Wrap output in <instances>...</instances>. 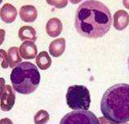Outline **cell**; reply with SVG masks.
<instances>
[{"instance_id":"6da1fadb","label":"cell","mask_w":129,"mask_h":124,"mask_svg":"<svg viewBox=\"0 0 129 124\" xmlns=\"http://www.w3.org/2000/svg\"><path fill=\"white\" fill-rule=\"evenodd\" d=\"M112 25L108 8L99 1H86L79 5L75 14V28L81 36L90 39L103 37Z\"/></svg>"},{"instance_id":"7a4b0ae2","label":"cell","mask_w":129,"mask_h":124,"mask_svg":"<svg viewBox=\"0 0 129 124\" xmlns=\"http://www.w3.org/2000/svg\"><path fill=\"white\" fill-rule=\"evenodd\" d=\"M104 117L116 123L129 121V84H117L105 92L101 102Z\"/></svg>"},{"instance_id":"3957f363","label":"cell","mask_w":129,"mask_h":124,"mask_svg":"<svg viewBox=\"0 0 129 124\" xmlns=\"http://www.w3.org/2000/svg\"><path fill=\"white\" fill-rule=\"evenodd\" d=\"M11 81L16 92L29 95L33 93L39 86L40 74L35 65L29 61H23L13 68Z\"/></svg>"},{"instance_id":"277c9868","label":"cell","mask_w":129,"mask_h":124,"mask_svg":"<svg viewBox=\"0 0 129 124\" xmlns=\"http://www.w3.org/2000/svg\"><path fill=\"white\" fill-rule=\"evenodd\" d=\"M66 103L74 110H88L91 103L90 91L82 85H73L68 89Z\"/></svg>"},{"instance_id":"5b68a950","label":"cell","mask_w":129,"mask_h":124,"mask_svg":"<svg viewBox=\"0 0 129 124\" xmlns=\"http://www.w3.org/2000/svg\"><path fill=\"white\" fill-rule=\"evenodd\" d=\"M60 124H100L99 119L90 110H73L61 119Z\"/></svg>"},{"instance_id":"8992f818","label":"cell","mask_w":129,"mask_h":124,"mask_svg":"<svg viewBox=\"0 0 129 124\" xmlns=\"http://www.w3.org/2000/svg\"><path fill=\"white\" fill-rule=\"evenodd\" d=\"M0 107L4 112H9L13 108L16 101V95L10 85H5L1 97Z\"/></svg>"},{"instance_id":"52a82bcc","label":"cell","mask_w":129,"mask_h":124,"mask_svg":"<svg viewBox=\"0 0 129 124\" xmlns=\"http://www.w3.org/2000/svg\"><path fill=\"white\" fill-rule=\"evenodd\" d=\"M19 52L21 58L25 60H33L37 57L38 50L34 42H23L19 48Z\"/></svg>"},{"instance_id":"ba28073f","label":"cell","mask_w":129,"mask_h":124,"mask_svg":"<svg viewBox=\"0 0 129 124\" xmlns=\"http://www.w3.org/2000/svg\"><path fill=\"white\" fill-rule=\"evenodd\" d=\"M18 12L15 7L10 3H5L0 9L1 19L6 24H11L16 20Z\"/></svg>"},{"instance_id":"9c48e42d","label":"cell","mask_w":129,"mask_h":124,"mask_svg":"<svg viewBox=\"0 0 129 124\" xmlns=\"http://www.w3.org/2000/svg\"><path fill=\"white\" fill-rule=\"evenodd\" d=\"M129 24V14L124 10H119L114 15V26L115 29L122 31Z\"/></svg>"},{"instance_id":"30bf717a","label":"cell","mask_w":129,"mask_h":124,"mask_svg":"<svg viewBox=\"0 0 129 124\" xmlns=\"http://www.w3.org/2000/svg\"><path fill=\"white\" fill-rule=\"evenodd\" d=\"M63 26L57 18H52L46 24V32L51 37H56L62 33Z\"/></svg>"},{"instance_id":"8fae6325","label":"cell","mask_w":129,"mask_h":124,"mask_svg":"<svg viewBox=\"0 0 129 124\" xmlns=\"http://www.w3.org/2000/svg\"><path fill=\"white\" fill-rule=\"evenodd\" d=\"M20 16L25 22H33L37 20L38 12L37 9L33 5H24L20 10Z\"/></svg>"},{"instance_id":"7c38bea8","label":"cell","mask_w":129,"mask_h":124,"mask_svg":"<svg viewBox=\"0 0 129 124\" xmlns=\"http://www.w3.org/2000/svg\"><path fill=\"white\" fill-rule=\"evenodd\" d=\"M66 49V40L64 38H58L50 43L49 51L54 58H58L63 54Z\"/></svg>"},{"instance_id":"4fadbf2b","label":"cell","mask_w":129,"mask_h":124,"mask_svg":"<svg viewBox=\"0 0 129 124\" xmlns=\"http://www.w3.org/2000/svg\"><path fill=\"white\" fill-rule=\"evenodd\" d=\"M18 37L21 41H28L35 43L37 41V32L33 27L24 26L21 27L18 31Z\"/></svg>"},{"instance_id":"5bb4252c","label":"cell","mask_w":129,"mask_h":124,"mask_svg":"<svg viewBox=\"0 0 129 124\" xmlns=\"http://www.w3.org/2000/svg\"><path fill=\"white\" fill-rule=\"evenodd\" d=\"M36 63L40 69L46 70L51 67L52 61L48 53L46 51H43L36 57Z\"/></svg>"},{"instance_id":"9a60e30c","label":"cell","mask_w":129,"mask_h":124,"mask_svg":"<svg viewBox=\"0 0 129 124\" xmlns=\"http://www.w3.org/2000/svg\"><path fill=\"white\" fill-rule=\"evenodd\" d=\"M7 54L9 63L11 68H14L17 65L19 64L22 61V58L19 52L18 48L16 46L10 48L8 50Z\"/></svg>"},{"instance_id":"2e32d148","label":"cell","mask_w":129,"mask_h":124,"mask_svg":"<svg viewBox=\"0 0 129 124\" xmlns=\"http://www.w3.org/2000/svg\"><path fill=\"white\" fill-rule=\"evenodd\" d=\"M49 119V114L47 111L40 110L35 114L34 121L35 124H46Z\"/></svg>"},{"instance_id":"e0dca14e","label":"cell","mask_w":129,"mask_h":124,"mask_svg":"<svg viewBox=\"0 0 129 124\" xmlns=\"http://www.w3.org/2000/svg\"><path fill=\"white\" fill-rule=\"evenodd\" d=\"M0 59L2 60V67L3 69H7L9 66V59H8V54L5 50L0 49Z\"/></svg>"},{"instance_id":"ac0fdd59","label":"cell","mask_w":129,"mask_h":124,"mask_svg":"<svg viewBox=\"0 0 129 124\" xmlns=\"http://www.w3.org/2000/svg\"><path fill=\"white\" fill-rule=\"evenodd\" d=\"M47 3L49 4H51L53 6H55L57 8H63L64 7H66L68 4V1H55L56 3H57V4L56 3H54L53 2V1H47Z\"/></svg>"},{"instance_id":"d6986e66","label":"cell","mask_w":129,"mask_h":124,"mask_svg":"<svg viewBox=\"0 0 129 124\" xmlns=\"http://www.w3.org/2000/svg\"><path fill=\"white\" fill-rule=\"evenodd\" d=\"M99 122H100V124H118L114 122V121H111L110 119H107L105 117H99Z\"/></svg>"},{"instance_id":"ffe728a7","label":"cell","mask_w":129,"mask_h":124,"mask_svg":"<svg viewBox=\"0 0 129 124\" xmlns=\"http://www.w3.org/2000/svg\"><path fill=\"white\" fill-rule=\"evenodd\" d=\"M5 86V80L3 78H0V99Z\"/></svg>"},{"instance_id":"44dd1931","label":"cell","mask_w":129,"mask_h":124,"mask_svg":"<svg viewBox=\"0 0 129 124\" xmlns=\"http://www.w3.org/2000/svg\"><path fill=\"white\" fill-rule=\"evenodd\" d=\"M5 37V31L3 29H0V45H2L4 42Z\"/></svg>"},{"instance_id":"7402d4cb","label":"cell","mask_w":129,"mask_h":124,"mask_svg":"<svg viewBox=\"0 0 129 124\" xmlns=\"http://www.w3.org/2000/svg\"><path fill=\"white\" fill-rule=\"evenodd\" d=\"M0 124H14L11 119L8 118L0 119Z\"/></svg>"},{"instance_id":"603a6c76","label":"cell","mask_w":129,"mask_h":124,"mask_svg":"<svg viewBox=\"0 0 129 124\" xmlns=\"http://www.w3.org/2000/svg\"><path fill=\"white\" fill-rule=\"evenodd\" d=\"M123 5L126 9H129V1H123Z\"/></svg>"},{"instance_id":"cb8c5ba5","label":"cell","mask_w":129,"mask_h":124,"mask_svg":"<svg viewBox=\"0 0 129 124\" xmlns=\"http://www.w3.org/2000/svg\"><path fill=\"white\" fill-rule=\"evenodd\" d=\"M128 70H129V56L128 58Z\"/></svg>"},{"instance_id":"d4e9b609","label":"cell","mask_w":129,"mask_h":124,"mask_svg":"<svg viewBox=\"0 0 129 124\" xmlns=\"http://www.w3.org/2000/svg\"><path fill=\"white\" fill-rule=\"evenodd\" d=\"M119 124H129L128 123H119Z\"/></svg>"},{"instance_id":"484cf974","label":"cell","mask_w":129,"mask_h":124,"mask_svg":"<svg viewBox=\"0 0 129 124\" xmlns=\"http://www.w3.org/2000/svg\"><path fill=\"white\" fill-rule=\"evenodd\" d=\"M2 1H0V3H2Z\"/></svg>"}]
</instances>
